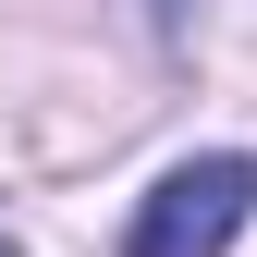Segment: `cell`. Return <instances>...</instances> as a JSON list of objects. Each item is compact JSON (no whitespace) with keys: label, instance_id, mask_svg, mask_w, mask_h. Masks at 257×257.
<instances>
[{"label":"cell","instance_id":"6da1fadb","mask_svg":"<svg viewBox=\"0 0 257 257\" xmlns=\"http://www.w3.org/2000/svg\"><path fill=\"white\" fill-rule=\"evenodd\" d=\"M245 208H257V159L208 147V159H184V172H159L147 196H135V233H122V257H233Z\"/></svg>","mask_w":257,"mask_h":257},{"label":"cell","instance_id":"7a4b0ae2","mask_svg":"<svg viewBox=\"0 0 257 257\" xmlns=\"http://www.w3.org/2000/svg\"><path fill=\"white\" fill-rule=\"evenodd\" d=\"M0 257H13V245H0Z\"/></svg>","mask_w":257,"mask_h":257}]
</instances>
